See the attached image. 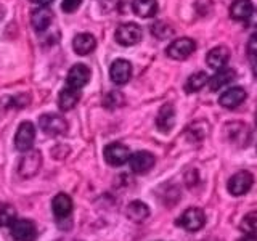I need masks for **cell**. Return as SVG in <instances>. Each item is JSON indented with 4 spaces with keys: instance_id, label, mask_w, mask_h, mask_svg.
Masks as SVG:
<instances>
[{
    "instance_id": "10",
    "label": "cell",
    "mask_w": 257,
    "mask_h": 241,
    "mask_svg": "<svg viewBox=\"0 0 257 241\" xmlns=\"http://www.w3.org/2000/svg\"><path fill=\"white\" fill-rule=\"evenodd\" d=\"M109 77H111L112 82L117 84V85L127 84L132 77V64L127 60H122V58L112 61L111 68H109Z\"/></svg>"
},
{
    "instance_id": "30",
    "label": "cell",
    "mask_w": 257,
    "mask_h": 241,
    "mask_svg": "<svg viewBox=\"0 0 257 241\" xmlns=\"http://www.w3.org/2000/svg\"><path fill=\"white\" fill-rule=\"evenodd\" d=\"M80 5H82V0H63L61 10L64 13H74Z\"/></svg>"
},
{
    "instance_id": "35",
    "label": "cell",
    "mask_w": 257,
    "mask_h": 241,
    "mask_svg": "<svg viewBox=\"0 0 257 241\" xmlns=\"http://www.w3.org/2000/svg\"><path fill=\"white\" fill-rule=\"evenodd\" d=\"M239 241H255L252 236H246V238H243V239H239Z\"/></svg>"
},
{
    "instance_id": "13",
    "label": "cell",
    "mask_w": 257,
    "mask_h": 241,
    "mask_svg": "<svg viewBox=\"0 0 257 241\" xmlns=\"http://www.w3.org/2000/svg\"><path fill=\"white\" fill-rule=\"evenodd\" d=\"M228 60H230V50H228V47H225V45H217L212 50H209V53L206 55L207 66L214 71L225 69Z\"/></svg>"
},
{
    "instance_id": "26",
    "label": "cell",
    "mask_w": 257,
    "mask_h": 241,
    "mask_svg": "<svg viewBox=\"0 0 257 241\" xmlns=\"http://www.w3.org/2000/svg\"><path fill=\"white\" fill-rule=\"evenodd\" d=\"M18 220L16 219V209L10 203H2L0 204V227H8Z\"/></svg>"
},
{
    "instance_id": "12",
    "label": "cell",
    "mask_w": 257,
    "mask_h": 241,
    "mask_svg": "<svg viewBox=\"0 0 257 241\" xmlns=\"http://www.w3.org/2000/svg\"><path fill=\"white\" fill-rule=\"evenodd\" d=\"M90 76L92 72L88 69L85 64H74L69 72H68V77H66V84L72 88H77L80 90L82 87H85L88 84V80H90Z\"/></svg>"
},
{
    "instance_id": "36",
    "label": "cell",
    "mask_w": 257,
    "mask_h": 241,
    "mask_svg": "<svg viewBox=\"0 0 257 241\" xmlns=\"http://www.w3.org/2000/svg\"><path fill=\"white\" fill-rule=\"evenodd\" d=\"M255 124H257V116H255Z\"/></svg>"
},
{
    "instance_id": "11",
    "label": "cell",
    "mask_w": 257,
    "mask_h": 241,
    "mask_svg": "<svg viewBox=\"0 0 257 241\" xmlns=\"http://www.w3.org/2000/svg\"><path fill=\"white\" fill-rule=\"evenodd\" d=\"M156 163L155 155H151L150 151H137L128 159V166H131L132 172L135 174H145L153 169Z\"/></svg>"
},
{
    "instance_id": "31",
    "label": "cell",
    "mask_w": 257,
    "mask_h": 241,
    "mask_svg": "<svg viewBox=\"0 0 257 241\" xmlns=\"http://www.w3.org/2000/svg\"><path fill=\"white\" fill-rule=\"evenodd\" d=\"M246 48H247V53H249V56H251V58H257V32L249 37Z\"/></svg>"
},
{
    "instance_id": "15",
    "label": "cell",
    "mask_w": 257,
    "mask_h": 241,
    "mask_svg": "<svg viewBox=\"0 0 257 241\" xmlns=\"http://www.w3.org/2000/svg\"><path fill=\"white\" fill-rule=\"evenodd\" d=\"M246 96H247V93L243 87H230L219 96V103L223 108L233 109V108L239 106V104L246 100Z\"/></svg>"
},
{
    "instance_id": "1",
    "label": "cell",
    "mask_w": 257,
    "mask_h": 241,
    "mask_svg": "<svg viewBox=\"0 0 257 241\" xmlns=\"http://www.w3.org/2000/svg\"><path fill=\"white\" fill-rule=\"evenodd\" d=\"M42 167V155L37 150H29L26 151L20 159L18 164V174L23 179H32L36 177Z\"/></svg>"
},
{
    "instance_id": "34",
    "label": "cell",
    "mask_w": 257,
    "mask_h": 241,
    "mask_svg": "<svg viewBox=\"0 0 257 241\" xmlns=\"http://www.w3.org/2000/svg\"><path fill=\"white\" fill-rule=\"evenodd\" d=\"M252 74L257 77V58H252Z\"/></svg>"
},
{
    "instance_id": "32",
    "label": "cell",
    "mask_w": 257,
    "mask_h": 241,
    "mask_svg": "<svg viewBox=\"0 0 257 241\" xmlns=\"http://www.w3.org/2000/svg\"><path fill=\"white\" fill-rule=\"evenodd\" d=\"M247 23H249V26H251V28H257V12L255 10L251 15V18L247 20Z\"/></svg>"
},
{
    "instance_id": "3",
    "label": "cell",
    "mask_w": 257,
    "mask_h": 241,
    "mask_svg": "<svg viewBox=\"0 0 257 241\" xmlns=\"http://www.w3.org/2000/svg\"><path fill=\"white\" fill-rule=\"evenodd\" d=\"M252 185H254V175L247 171H239L230 177V180L227 183V190L233 196H243L252 188Z\"/></svg>"
},
{
    "instance_id": "17",
    "label": "cell",
    "mask_w": 257,
    "mask_h": 241,
    "mask_svg": "<svg viewBox=\"0 0 257 241\" xmlns=\"http://www.w3.org/2000/svg\"><path fill=\"white\" fill-rule=\"evenodd\" d=\"M96 47V40L92 34H88V32H80L74 37L72 40V48H74V52L80 56H85L88 53H92Z\"/></svg>"
},
{
    "instance_id": "18",
    "label": "cell",
    "mask_w": 257,
    "mask_h": 241,
    "mask_svg": "<svg viewBox=\"0 0 257 241\" xmlns=\"http://www.w3.org/2000/svg\"><path fill=\"white\" fill-rule=\"evenodd\" d=\"M52 209L56 219H68L72 212V199L66 193H58L52 201Z\"/></svg>"
},
{
    "instance_id": "5",
    "label": "cell",
    "mask_w": 257,
    "mask_h": 241,
    "mask_svg": "<svg viewBox=\"0 0 257 241\" xmlns=\"http://www.w3.org/2000/svg\"><path fill=\"white\" fill-rule=\"evenodd\" d=\"M39 127L42 129V132L47 135H63L68 131L66 119L60 114H42L39 117Z\"/></svg>"
},
{
    "instance_id": "8",
    "label": "cell",
    "mask_w": 257,
    "mask_h": 241,
    "mask_svg": "<svg viewBox=\"0 0 257 241\" xmlns=\"http://www.w3.org/2000/svg\"><path fill=\"white\" fill-rule=\"evenodd\" d=\"M196 42L190 37H182V39H175L174 42L167 47V56L172 60H187L188 56L195 52Z\"/></svg>"
},
{
    "instance_id": "7",
    "label": "cell",
    "mask_w": 257,
    "mask_h": 241,
    "mask_svg": "<svg viewBox=\"0 0 257 241\" xmlns=\"http://www.w3.org/2000/svg\"><path fill=\"white\" fill-rule=\"evenodd\" d=\"M103 153H104V161H106L109 166H114V167L128 163V159L132 156L131 150H128L124 143H109Z\"/></svg>"
},
{
    "instance_id": "19",
    "label": "cell",
    "mask_w": 257,
    "mask_h": 241,
    "mask_svg": "<svg viewBox=\"0 0 257 241\" xmlns=\"http://www.w3.org/2000/svg\"><path fill=\"white\" fill-rule=\"evenodd\" d=\"M227 132H228V140L238 145V147H244L246 143H249V131L246 124L243 123L227 124Z\"/></svg>"
},
{
    "instance_id": "6",
    "label": "cell",
    "mask_w": 257,
    "mask_h": 241,
    "mask_svg": "<svg viewBox=\"0 0 257 241\" xmlns=\"http://www.w3.org/2000/svg\"><path fill=\"white\" fill-rule=\"evenodd\" d=\"M36 140V127L29 120H24V123L20 124L18 131H16L15 135V147L18 148L20 151L26 153L32 148Z\"/></svg>"
},
{
    "instance_id": "25",
    "label": "cell",
    "mask_w": 257,
    "mask_h": 241,
    "mask_svg": "<svg viewBox=\"0 0 257 241\" xmlns=\"http://www.w3.org/2000/svg\"><path fill=\"white\" fill-rule=\"evenodd\" d=\"M207 84H209V76L204 71H198L187 79V82H185V90L188 93H195V92H199L201 88Z\"/></svg>"
},
{
    "instance_id": "14",
    "label": "cell",
    "mask_w": 257,
    "mask_h": 241,
    "mask_svg": "<svg viewBox=\"0 0 257 241\" xmlns=\"http://www.w3.org/2000/svg\"><path fill=\"white\" fill-rule=\"evenodd\" d=\"M175 126V108L174 104L166 103L161 106L156 116V129L163 134H169Z\"/></svg>"
},
{
    "instance_id": "9",
    "label": "cell",
    "mask_w": 257,
    "mask_h": 241,
    "mask_svg": "<svg viewBox=\"0 0 257 241\" xmlns=\"http://www.w3.org/2000/svg\"><path fill=\"white\" fill-rule=\"evenodd\" d=\"M10 230L16 241H36L37 238V228L34 222L26 219H18L10 227Z\"/></svg>"
},
{
    "instance_id": "33",
    "label": "cell",
    "mask_w": 257,
    "mask_h": 241,
    "mask_svg": "<svg viewBox=\"0 0 257 241\" xmlns=\"http://www.w3.org/2000/svg\"><path fill=\"white\" fill-rule=\"evenodd\" d=\"M32 4H36L39 7H47V5H50L53 0H31Z\"/></svg>"
},
{
    "instance_id": "28",
    "label": "cell",
    "mask_w": 257,
    "mask_h": 241,
    "mask_svg": "<svg viewBox=\"0 0 257 241\" xmlns=\"http://www.w3.org/2000/svg\"><path fill=\"white\" fill-rule=\"evenodd\" d=\"M151 32H153V36L158 39H167L169 36L174 34V29L169 26V24H166L163 21H158L151 26Z\"/></svg>"
},
{
    "instance_id": "23",
    "label": "cell",
    "mask_w": 257,
    "mask_h": 241,
    "mask_svg": "<svg viewBox=\"0 0 257 241\" xmlns=\"http://www.w3.org/2000/svg\"><path fill=\"white\" fill-rule=\"evenodd\" d=\"M125 214L132 222L142 223L150 217V207L145 203H142V201H132V203L127 206Z\"/></svg>"
},
{
    "instance_id": "24",
    "label": "cell",
    "mask_w": 257,
    "mask_h": 241,
    "mask_svg": "<svg viewBox=\"0 0 257 241\" xmlns=\"http://www.w3.org/2000/svg\"><path fill=\"white\" fill-rule=\"evenodd\" d=\"M134 13L140 18H151L158 13L156 0H134Z\"/></svg>"
},
{
    "instance_id": "27",
    "label": "cell",
    "mask_w": 257,
    "mask_h": 241,
    "mask_svg": "<svg viewBox=\"0 0 257 241\" xmlns=\"http://www.w3.org/2000/svg\"><path fill=\"white\" fill-rule=\"evenodd\" d=\"M239 230L244 233L246 236H255L257 235V212H249L243 217L239 223Z\"/></svg>"
},
{
    "instance_id": "29",
    "label": "cell",
    "mask_w": 257,
    "mask_h": 241,
    "mask_svg": "<svg viewBox=\"0 0 257 241\" xmlns=\"http://www.w3.org/2000/svg\"><path fill=\"white\" fill-rule=\"evenodd\" d=\"M201 123H203V120H201ZM201 123L191 124V126L188 127V135H190V139H191L193 142H201V140H203L204 137L207 135V129H203V131L199 129Z\"/></svg>"
},
{
    "instance_id": "16",
    "label": "cell",
    "mask_w": 257,
    "mask_h": 241,
    "mask_svg": "<svg viewBox=\"0 0 257 241\" xmlns=\"http://www.w3.org/2000/svg\"><path fill=\"white\" fill-rule=\"evenodd\" d=\"M52 21H53V12L47 7H39L31 15V24L37 32L47 31L50 28Z\"/></svg>"
},
{
    "instance_id": "4",
    "label": "cell",
    "mask_w": 257,
    "mask_h": 241,
    "mask_svg": "<svg viewBox=\"0 0 257 241\" xmlns=\"http://www.w3.org/2000/svg\"><path fill=\"white\" fill-rule=\"evenodd\" d=\"M116 42L124 45V47H131V45H135L139 44L142 40V28L139 24L135 23H124L120 24V26L116 29Z\"/></svg>"
},
{
    "instance_id": "20",
    "label": "cell",
    "mask_w": 257,
    "mask_h": 241,
    "mask_svg": "<svg viewBox=\"0 0 257 241\" xmlns=\"http://www.w3.org/2000/svg\"><path fill=\"white\" fill-rule=\"evenodd\" d=\"M254 13V5L251 0H235L230 5V16L236 21H247Z\"/></svg>"
},
{
    "instance_id": "22",
    "label": "cell",
    "mask_w": 257,
    "mask_h": 241,
    "mask_svg": "<svg viewBox=\"0 0 257 241\" xmlns=\"http://www.w3.org/2000/svg\"><path fill=\"white\" fill-rule=\"evenodd\" d=\"M236 77V72L235 69H220V71H217L215 74L209 79V88H211L212 92H217V90H220V88L223 87H227L230 82H233V79Z\"/></svg>"
},
{
    "instance_id": "21",
    "label": "cell",
    "mask_w": 257,
    "mask_h": 241,
    "mask_svg": "<svg viewBox=\"0 0 257 241\" xmlns=\"http://www.w3.org/2000/svg\"><path fill=\"white\" fill-rule=\"evenodd\" d=\"M79 100H80V90L68 85V87H64L58 95V106L61 111H69L77 106Z\"/></svg>"
},
{
    "instance_id": "2",
    "label": "cell",
    "mask_w": 257,
    "mask_h": 241,
    "mask_svg": "<svg viewBox=\"0 0 257 241\" xmlns=\"http://www.w3.org/2000/svg\"><path fill=\"white\" fill-rule=\"evenodd\" d=\"M177 223H179L183 230H187L190 233H195V231H199L204 227L206 214H204L203 209H199V207H188L187 211L179 217Z\"/></svg>"
}]
</instances>
